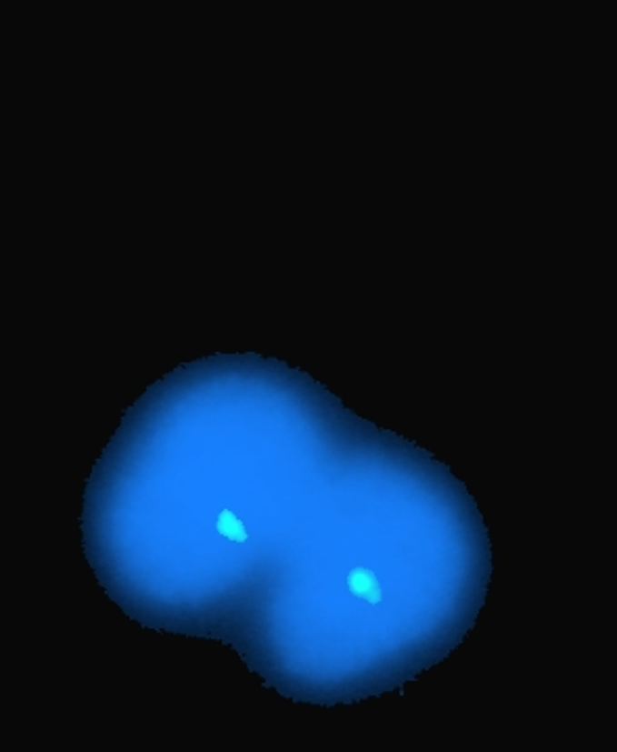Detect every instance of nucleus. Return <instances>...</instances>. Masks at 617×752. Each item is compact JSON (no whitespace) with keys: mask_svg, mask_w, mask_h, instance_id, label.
I'll list each match as a JSON object with an SVG mask.
<instances>
[{"mask_svg":"<svg viewBox=\"0 0 617 752\" xmlns=\"http://www.w3.org/2000/svg\"><path fill=\"white\" fill-rule=\"evenodd\" d=\"M345 585L353 597L363 599L369 606H379L383 602V589L375 575V570L366 568V566H356L345 577Z\"/></svg>","mask_w":617,"mask_h":752,"instance_id":"f257e3e1","label":"nucleus"},{"mask_svg":"<svg viewBox=\"0 0 617 752\" xmlns=\"http://www.w3.org/2000/svg\"><path fill=\"white\" fill-rule=\"evenodd\" d=\"M214 536H220L226 543L231 545H245L249 541V530L245 522L241 520L237 512H233L231 507H222L220 512L214 516V526H212Z\"/></svg>","mask_w":617,"mask_h":752,"instance_id":"f03ea898","label":"nucleus"}]
</instances>
